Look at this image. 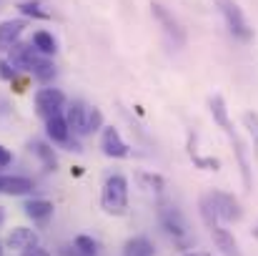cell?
I'll use <instances>...</instances> for the list:
<instances>
[{"label": "cell", "mask_w": 258, "mask_h": 256, "mask_svg": "<svg viewBox=\"0 0 258 256\" xmlns=\"http://www.w3.org/2000/svg\"><path fill=\"white\" fill-rule=\"evenodd\" d=\"M100 206L105 214L110 216H123L128 209V181L120 173H113L105 178L103 183V193H100Z\"/></svg>", "instance_id": "7a4b0ae2"}, {"label": "cell", "mask_w": 258, "mask_h": 256, "mask_svg": "<svg viewBox=\"0 0 258 256\" xmlns=\"http://www.w3.org/2000/svg\"><path fill=\"white\" fill-rule=\"evenodd\" d=\"M8 249H15V251H25L30 246L38 244V234L33 229H25V226H15L10 234H8Z\"/></svg>", "instance_id": "8fae6325"}, {"label": "cell", "mask_w": 258, "mask_h": 256, "mask_svg": "<svg viewBox=\"0 0 258 256\" xmlns=\"http://www.w3.org/2000/svg\"><path fill=\"white\" fill-rule=\"evenodd\" d=\"M151 13H153V15H156V20L163 25V30L173 38V43H175V45H183V43H185V33H183L180 23L173 18L171 10H166L161 3H153V5H151Z\"/></svg>", "instance_id": "8992f818"}, {"label": "cell", "mask_w": 258, "mask_h": 256, "mask_svg": "<svg viewBox=\"0 0 258 256\" xmlns=\"http://www.w3.org/2000/svg\"><path fill=\"white\" fill-rule=\"evenodd\" d=\"M100 148L105 156L110 159H125L131 153V146L120 138V133L115 128H103V138H100Z\"/></svg>", "instance_id": "52a82bcc"}, {"label": "cell", "mask_w": 258, "mask_h": 256, "mask_svg": "<svg viewBox=\"0 0 258 256\" xmlns=\"http://www.w3.org/2000/svg\"><path fill=\"white\" fill-rule=\"evenodd\" d=\"M23 256H50V254H48L45 249H40V246L35 244V246H30V249H25V251H23Z\"/></svg>", "instance_id": "f1b7e54d"}, {"label": "cell", "mask_w": 258, "mask_h": 256, "mask_svg": "<svg viewBox=\"0 0 258 256\" xmlns=\"http://www.w3.org/2000/svg\"><path fill=\"white\" fill-rule=\"evenodd\" d=\"M23 211H25L33 221H45V219L53 216V203L45 201V198H33V201H28V203L23 206Z\"/></svg>", "instance_id": "e0dca14e"}, {"label": "cell", "mask_w": 258, "mask_h": 256, "mask_svg": "<svg viewBox=\"0 0 258 256\" xmlns=\"http://www.w3.org/2000/svg\"><path fill=\"white\" fill-rule=\"evenodd\" d=\"M161 224L163 229L171 234L173 239H183L185 236V219L175 206H161Z\"/></svg>", "instance_id": "ba28073f"}, {"label": "cell", "mask_w": 258, "mask_h": 256, "mask_svg": "<svg viewBox=\"0 0 258 256\" xmlns=\"http://www.w3.org/2000/svg\"><path fill=\"white\" fill-rule=\"evenodd\" d=\"M231 138V143H233V151H236V159H238V166H241V176H243V186H246V191H251V164H248V156H246V148H243V143H241V138L236 136V133H231L228 136Z\"/></svg>", "instance_id": "9a60e30c"}, {"label": "cell", "mask_w": 258, "mask_h": 256, "mask_svg": "<svg viewBox=\"0 0 258 256\" xmlns=\"http://www.w3.org/2000/svg\"><path fill=\"white\" fill-rule=\"evenodd\" d=\"M18 10H20L23 15H33V18H43V20H45V18H50V13H48V10H43L38 0H23V3L18 5Z\"/></svg>", "instance_id": "44dd1931"}, {"label": "cell", "mask_w": 258, "mask_h": 256, "mask_svg": "<svg viewBox=\"0 0 258 256\" xmlns=\"http://www.w3.org/2000/svg\"><path fill=\"white\" fill-rule=\"evenodd\" d=\"M201 216H203V221H206V226H208V229L218 226V216H216V211H213V206H211L208 196H203V198H201Z\"/></svg>", "instance_id": "d4e9b609"}, {"label": "cell", "mask_w": 258, "mask_h": 256, "mask_svg": "<svg viewBox=\"0 0 258 256\" xmlns=\"http://www.w3.org/2000/svg\"><path fill=\"white\" fill-rule=\"evenodd\" d=\"M63 103H66V95L58 88H40L35 93V108H38V113L43 118H50V116L60 113Z\"/></svg>", "instance_id": "5b68a950"}, {"label": "cell", "mask_w": 258, "mask_h": 256, "mask_svg": "<svg viewBox=\"0 0 258 256\" xmlns=\"http://www.w3.org/2000/svg\"><path fill=\"white\" fill-rule=\"evenodd\" d=\"M0 76H3L5 81H13V78H15V71L10 68V63H8V61H3V63H0Z\"/></svg>", "instance_id": "4316f807"}, {"label": "cell", "mask_w": 258, "mask_h": 256, "mask_svg": "<svg viewBox=\"0 0 258 256\" xmlns=\"http://www.w3.org/2000/svg\"><path fill=\"white\" fill-rule=\"evenodd\" d=\"M211 116H213V121L226 131V136L236 133V131H233V126H231V121H228V108H226L223 95H213V98H211Z\"/></svg>", "instance_id": "5bb4252c"}, {"label": "cell", "mask_w": 258, "mask_h": 256, "mask_svg": "<svg viewBox=\"0 0 258 256\" xmlns=\"http://www.w3.org/2000/svg\"><path fill=\"white\" fill-rule=\"evenodd\" d=\"M45 133H48V138H50L53 143H66V141L71 138L68 121H66L60 113H55V116L45 118Z\"/></svg>", "instance_id": "7c38bea8"}, {"label": "cell", "mask_w": 258, "mask_h": 256, "mask_svg": "<svg viewBox=\"0 0 258 256\" xmlns=\"http://www.w3.org/2000/svg\"><path fill=\"white\" fill-rule=\"evenodd\" d=\"M13 164V153L5 148V146H0V169H5V166H10Z\"/></svg>", "instance_id": "83f0119b"}, {"label": "cell", "mask_w": 258, "mask_h": 256, "mask_svg": "<svg viewBox=\"0 0 258 256\" xmlns=\"http://www.w3.org/2000/svg\"><path fill=\"white\" fill-rule=\"evenodd\" d=\"M190 159H193V164H196V166H198V169L218 171V166H221V164H218V161H216V159H201V156H190Z\"/></svg>", "instance_id": "484cf974"}, {"label": "cell", "mask_w": 258, "mask_h": 256, "mask_svg": "<svg viewBox=\"0 0 258 256\" xmlns=\"http://www.w3.org/2000/svg\"><path fill=\"white\" fill-rule=\"evenodd\" d=\"M23 30H25V20H5V23H0V48L10 50L18 43V38L23 35Z\"/></svg>", "instance_id": "4fadbf2b"}, {"label": "cell", "mask_w": 258, "mask_h": 256, "mask_svg": "<svg viewBox=\"0 0 258 256\" xmlns=\"http://www.w3.org/2000/svg\"><path fill=\"white\" fill-rule=\"evenodd\" d=\"M183 256H211L208 251H188V254H183Z\"/></svg>", "instance_id": "4dcf8cb0"}, {"label": "cell", "mask_w": 258, "mask_h": 256, "mask_svg": "<svg viewBox=\"0 0 258 256\" xmlns=\"http://www.w3.org/2000/svg\"><path fill=\"white\" fill-rule=\"evenodd\" d=\"M68 128L76 133V136H88V133H95L103 128V113L93 106H88L83 100H73L71 108H68Z\"/></svg>", "instance_id": "6da1fadb"}, {"label": "cell", "mask_w": 258, "mask_h": 256, "mask_svg": "<svg viewBox=\"0 0 258 256\" xmlns=\"http://www.w3.org/2000/svg\"><path fill=\"white\" fill-rule=\"evenodd\" d=\"M73 246H76V249H78L83 256H95V254H98V244H95V239H90V236H86V234L76 236Z\"/></svg>", "instance_id": "7402d4cb"}, {"label": "cell", "mask_w": 258, "mask_h": 256, "mask_svg": "<svg viewBox=\"0 0 258 256\" xmlns=\"http://www.w3.org/2000/svg\"><path fill=\"white\" fill-rule=\"evenodd\" d=\"M38 53H43V56H53L55 50H58V43H55V38L48 33V30H38L35 35H33V43H30Z\"/></svg>", "instance_id": "d6986e66"}, {"label": "cell", "mask_w": 258, "mask_h": 256, "mask_svg": "<svg viewBox=\"0 0 258 256\" xmlns=\"http://www.w3.org/2000/svg\"><path fill=\"white\" fill-rule=\"evenodd\" d=\"M30 151L43 161V166H45L48 171H55L58 159H55V153H53V148H50V146H45V143H40V141H33V143H30Z\"/></svg>", "instance_id": "ffe728a7"}, {"label": "cell", "mask_w": 258, "mask_h": 256, "mask_svg": "<svg viewBox=\"0 0 258 256\" xmlns=\"http://www.w3.org/2000/svg\"><path fill=\"white\" fill-rule=\"evenodd\" d=\"M206 196H208V201H211V206H213L218 221L233 224V221H241V219H243V209H241V203H238V198H236L233 193L211 191V193H206Z\"/></svg>", "instance_id": "3957f363"}, {"label": "cell", "mask_w": 258, "mask_h": 256, "mask_svg": "<svg viewBox=\"0 0 258 256\" xmlns=\"http://www.w3.org/2000/svg\"><path fill=\"white\" fill-rule=\"evenodd\" d=\"M35 188V183L25 176H0V193L5 196H25Z\"/></svg>", "instance_id": "30bf717a"}, {"label": "cell", "mask_w": 258, "mask_h": 256, "mask_svg": "<svg viewBox=\"0 0 258 256\" xmlns=\"http://www.w3.org/2000/svg\"><path fill=\"white\" fill-rule=\"evenodd\" d=\"M208 231H211V236H213L216 249H221L223 256H241L238 241L233 239V234H231L228 229H223V226L218 224V226H213V229H208Z\"/></svg>", "instance_id": "9c48e42d"}, {"label": "cell", "mask_w": 258, "mask_h": 256, "mask_svg": "<svg viewBox=\"0 0 258 256\" xmlns=\"http://www.w3.org/2000/svg\"><path fill=\"white\" fill-rule=\"evenodd\" d=\"M123 256H156V246L146 236H133V239L125 241Z\"/></svg>", "instance_id": "2e32d148"}, {"label": "cell", "mask_w": 258, "mask_h": 256, "mask_svg": "<svg viewBox=\"0 0 258 256\" xmlns=\"http://www.w3.org/2000/svg\"><path fill=\"white\" fill-rule=\"evenodd\" d=\"M253 236H256V239H258V226H256V229H253Z\"/></svg>", "instance_id": "d6a6232c"}, {"label": "cell", "mask_w": 258, "mask_h": 256, "mask_svg": "<svg viewBox=\"0 0 258 256\" xmlns=\"http://www.w3.org/2000/svg\"><path fill=\"white\" fill-rule=\"evenodd\" d=\"M221 10H223V18H226V25H228V30L236 35V38H241V40H248L251 35H253V30L248 28V23H246V15H243V10L233 3V0H221Z\"/></svg>", "instance_id": "277c9868"}, {"label": "cell", "mask_w": 258, "mask_h": 256, "mask_svg": "<svg viewBox=\"0 0 258 256\" xmlns=\"http://www.w3.org/2000/svg\"><path fill=\"white\" fill-rule=\"evenodd\" d=\"M138 178H141V183H143L146 188H151V191H163V188H166V178L158 176V173H138Z\"/></svg>", "instance_id": "603a6c76"}, {"label": "cell", "mask_w": 258, "mask_h": 256, "mask_svg": "<svg viewBox=\"0 0 258 256\" xmlns=\"http://www.w3.org/2000/svg\"><path fill=\"white\" fill-rule=\"evenodd\" d=\"M30 73H33L40 83H50V81L55 78V66H53L48 58H40V56H38V58L33 61V66H30Z\"/></svg>", "instance_id": "ac0fdd59"}, {"label": "cell", "mask_w": 258, "mask_h": 256, "mask_svg": "<svg viewBox=\"0 0 258 256\" xmlns=\"http://www.w3.org/2000/svg\"><path fill=\"white\" fill-rule=\"evenodd\" d=\"M60 256H83L76 246H60V251H58Z\"/></svg>", "instance_id": "f546056e"}, {"label": "cell", "mask_w": 258, "mask_h": 256, "mask_svg": "<svg viewBox=\"0 0 258 256\" xmlns=\"http://www.w3.org/2000/svg\"><path fill=\"white\" fill-rule=\"evenodd\" d=\"M5 224V209H0V226Z\"/></svg>", "instance_id": "1f68e13d"}, {"label": "cell", "mask_w": 258, "mask_h": 256, "mask_svg": "<svg viewBox=\"0 0 258 256\" xmlns=\"http://www.w3.org/2000/svg\"><path fill=\"white\" fill-rule=\"evenodd\" d=\"M243 123H246V128H248V133L253 138V151H256V159H258V113H253V111L243 113Z\"/></svg>", "instance_id": "cb8c5ba5"}, {"label": "cell", "mask_w": 258, "mask_h": 256, "mask_svg": "<svg viewBox=\"0 0 258 256\" xmlns=\"http://www.w3.org/2000/svg\"><path fill=\"white\" fill-rule=\"evenodd\" d=\"M0 256H3V246H0Z\"/></svg>", "instance_id": "836d02e7"}]
</instances>
